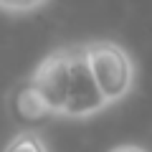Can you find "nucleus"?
<instances>
[{
    "mask_svg": "<svg viewBox=\"0 0 152 152\" xmlns=\"http://www.w3.org/2000/svg\"><path fill=\"white\" fill-rule=\"evenodd\" d=\"M3 152H48V147H46L43 137L38 134V132L26 129V132H18V134L5 145Z\"/></svg>",
    "mask_w": 152,
    "mask_h": 152,
    "instance_id": "5",
    "label": "nucleus"
},
{
    "mask_svg": "<svg viewBox=\"0 0 152 152\" xmlns=\"http://www.w3.org/2000/svg\"><path fill=\"white\" fill-rule=\"evenodd\" d=\"M69 76H71V46L48 53L36 66V71L28 76L33 81V86L38 89V94L43 96V102L53 109L56 117H61L64 114V107H66Z\"/></svg>",
    "mask_w": 152,
    "mask_h": 152,
    "instance_id": "3",
    "label": "nucleus"
},
{
    "mask_svg": "<svg viewBox=\"0 0 152 152\" xmlns=\"http://www.w3.org/2000/svg\"><path fill=\"white\" fill-rule=\"evenodd\" d=\"M109 104L104 99L102 89H99L96 79H94L91 69H89L86 53H84V43L71 46V76H69V96H66V107L61 117L69 119H86L94 114L104 112Z\"/></svg>",
    "mask_w": 152,
    "mask_h": 152,
    "instance_id": "2",
    "label": "nucleus"
},
{
    "mask_svg": "<svg viewBox=\"0 0 152 152\" xmlns=\"http://www.w3.org/2000/svg\"><path fill=\"white\" fill-rule=\"evenodd\" d=\"M10 112L20 124L26 127H38L48 122L51 117H56L53 109L43 102V96L38 94V89L33 86L31 79H26L23 84H18L10 94Z\"/></svg>",
    "mask_w": 152,
    "mask_h": 152,
    "instance_id": "4",
    "label": "nucleus"
},
{
    "mask_svg": "<svg viewBox=\"0 0 152 152\" xmlns=\"http://www.w3.org/2000/svg\"><path fill=\"white\" fill-rule=\"evenodd\" d=\"M48 0H0V10L8 13H33L38 8H43Z\"/></svg>",
    "mask_w": 152,
    "mask_h": 152,
    "instance_id": "6",
    "label": "nucleus"
},
{
    "mask_svg": "<svg viewBox=\"0 0 152 152\" xmlns=\"http://www.w3.org/2000/svg\"><path fill=\"white\" fill-rule=\"evenodd\" d=\"M84 53L109 107L129 96V91L134 89L137 66L127 48L114 41H89L84 43Z\"/></svg>",
    "mask_w": 152,
    "mask_h": 152,
    "instance_id": "1",
    "label": "nucleus"
},
{
    "mask_svg": "<svg viewBox=\"0 0 152 152\" xmlns=\"http://www.w3.org/2000/svg\"><path fill=\"white\" fill-rule=\"evenodd\" d=\"M112 152H147V150H142L140 145H119V147H114Z\"/></svg>",
    "mask_w": 152,
    "mask_h": 152,
    "instance_id": "7",
    "label": "nucleus"
}]
</instances>
